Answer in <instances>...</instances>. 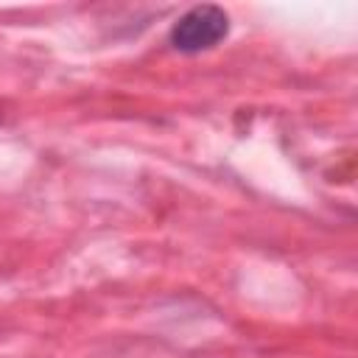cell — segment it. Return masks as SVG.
Listing matches in <instances>:
<instances>
[{
	"label": "cell",
	"instance_id": "6da1fadb",
	"mask_svg": "<svg viewBox=\"0 0 358 358\" xmlns=\"http://www.w3.org/2000/svg\"><path fill=\"white\" fill-rule=\"evenodd\" d=\"M229 34V17L221 6L204 3L185 11L171 28V45L179 53H201L215 48Z\"/></svg>",
	"mask_w": 358,
	"mask_h": 358
}]
</instances>
